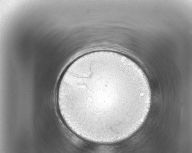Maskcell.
<instances>
[{"label":"cell","mask_w":192,"mask_h":153,"mask_svg":"<svg viewBox=\"0 0 192 153\" xmlns=\"http://www.w3.org/2000/svg\"><path fill=\"white\" fill-rule=\"evenodd\" d=\"M57 96L60 113L71 131L90 141L112 143L136 129L148 106V82L140 67L126 56L96 51L68 66Z\"/></svg>","instance_id":"obj_1"}]
</instances>
